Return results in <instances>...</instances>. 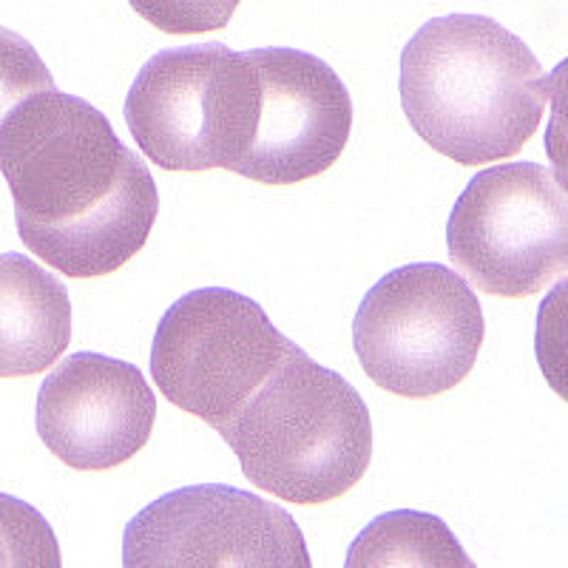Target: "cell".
<instances>
[{"mask_svg":"<svg viewBox=\"0 0 568 568\" xmlns=\"http://www.w3.org/2000/svg\"><path fill=\"white\" fill-rule=\"evenodd\" d=\"M344 568H478L455 531L429 511L395 509L349 542Z\"/></svg>","mask_w":568,"mask_h":568,"instance_id":"cell-12","label":"cell"},{"mask_svg":"<svg viewBox=\"0 0 568 568\" xmlns=\"http://www.w3.org/2000/svg\"><path fill=\"white\" fill-rule=\"evenodd\" d=\"M69 342L65 284L23 253H0V378L45 373Z\"/></svg>","mask_w":568,"mask_h":568,"instance_id":"cell-11","label":"cell"},{"mask_svg":"<svg viewBox=\"0 0 568 568\" xmlns=\"http://www.w3.org/2000/svg\"><path fill=\"white\" fill-rule=\"evenodd\" d=\"M535 355L551 393L568 404V278L555 284L537 307Z\"/></svg>","mask_w":568,"mask_h":568,"instance_id":"cell-15","label":"cell"},{"mask_svg":"<svg viewBox=\"0 0 568 568\" xmlns=\"http://www.w3.org/2000/svg\"><path fill=\"white\" fill-rule=\"evenodd\" d=\"M486 322L464 276L415 262L378 278L355 311L353 347L369 382L398 398H435L475 369Z\"/></svg>","mask_w":568,"mask_h":568,"instance_id":"cell-5","label":"cell"},{"mask_svg":"<svg viewBox=\"0 0 568 568\" xmlns=\"http://www.w3.org/2000/svg\"><path fill=\"white\" fill-rule=\"evenodd\" d=\"M52 89V71L45 69L38 49L12 29L0 27V129L20 103Z\"/></svg>","mask_w":568,"mask_h":568,"instance_id":"cell-14","label":"cell"},{"mask_svg":"<svg viewBox=\"0 0 568 568\" xmlns=\"http://www.w3.org/2000/svg\"><path fill=\"white\" fill-rule=\"evenodd\" d=\"M0 568H63L52 524L7 491H0Z\"/></svg>","mask_w":568,"mask_h":568,"instance_id":"cell-13","label":"cell"},{"mask_svg":"<svg viewBox=\"0 0 568 568\" xmlns=\"http://www.w3.org/2000/svg\"><path fill=\"white\" fill-rule=\"evenodd\" d=\"M34 420L54 458L78 471H105L149 444L156 398L134 364L83 349L45 375Z\"/></svg>","mask_w":568,"mask_h":568,"instance_id":"cell-10","label":"cell"},{"mask_svg":"<svg viewBox=\"0 0 568 568\" xmlns=\"http://www.w3.org/2000/svg\"><path fill=\"white\" fill-rule=\"evenodd\" d=\"M123 568H313V560L282 506L245 489L202 484L156 497L131 517Z\"/></svg>","mask_w":568,"mask_h":568,"instance_id":"cell-8","label":"cell"},{"mask_svg":"<svg viewBox=\"0 0 568 568\" xmlns=\"http://www.w3.org/2000/svg\"><path fill=\"white\" fill-rule=\"evenodd\" d=\"M258 123L240 176L296 185L333 169L353 131V98L322 58L284 45L253 49Z\"/></svg>","mask_w":568,"mask_h":568,"instance_id":"cell-9","label":"cell"},{"mask_svg":"<svg viewBox=\"0 0 568 568\" xmlns=\"http://www.w3.org/2000/svg\"><path fill=\"white\" fill-rule=\"evenodd\" d=\"M142 20L165 34H207L231 23L242 0H129Z\"/></svg>","mask_w":568,"mask_h":568,"instance_id":"cell-16","label":"cell"},{"mask_svg":"<svg viewBox=\"0 0 568 568\" xmlns=\"http://www.w3.org/2000/svg\"><path fill=\"white\" fill-rule=\"evenodd\" d=\"M220 435L256 489L296 506L347 495L373 458V420L358 389L302 347Z\"/></svg>","mask_w":568,"mask_h":568,"instance_id":"cell-3","label":"cell"},{"mask_svg":"<svg viewBox=\"0 0 568 568\" xmlns=\"http://www.w3.org/2000/svg\"><path fill=\"white\" fill-rule=\"evenodd\" d=\"M446 247L478 291L535 296L568 276V191L537 162L478 171L449 213Z\"/></svg>","mask_w":568,"mask_h":568,"instance_id":"cell-7","label":"cell"},{"mask_svg":"<svg viewBox=\"0 0 568 568\" xmlns=\"http://www.w3.org/2000/svg\"><path fill=\"white\" fill-rule=\"evenodd\" d=\"M293 347L253 298L200 287L176 298L156 324L151 378L174 407L220 433Z\"/></svg>","mask_w":568,"mask_h":568,"instance_id":"cell-6","label":"cell"},{"mask_svg":"<svg viewBox=\"0 0 568 568\" xmlns=\"http://www.w3.org/2000/svg\"><path fill=\"white\" fill-rule=\"evenodd\" d=\"M546 71L484 14L426 20L400 52V105L415 134L464 169L509 160L537 134Z\"/></svg>","mask_w":568,"mask_h":568,"instance_id":"cell-2","label":"cell"},{"mask_svg":"<svg viewBox=\"0 0 568 568\" xmlns=\"http://www.w3.org/2000/svg\"><path fill=\"white\" fill-rule=\"evenodd\" d=\"M253 52L225 43L162 49L142 65L125 98V123L162 171L240 174L258 123Z\"/></svg>","mask_w":568,"mask_h":568,"instance_id":"cell-4","label":"cell"},{"mask_svg":"<svg viewBox=\"0 0 568 568\" xmlns=\"http://www.w3.org/2000/svg\"><path fill=\"white\" fill-rule=\"evenodd\" d=\"M0 171L23 245L69 278L120 271L145 247L160 213L156 182L140 154L103 111L58 89L7 116Z\"/></svg>","mask_w":568,"mask_h":568,"instance_id":"cell-1","label":"cell"},{"mask_svg":"<svg viewBox=\"0 0 568 568\" xmlns=\"http://www.w3.org/2000/svg\"><path fill=\"white\" fill-rule=\"evenodd\" d=\"M551 94V116L546 125V156L555 180L568 191V58L546 80Z\"/></svg>","mask_w":568,"mask_h":568,"instance_id":"cell-17","label":"cell"}]
</instances>
